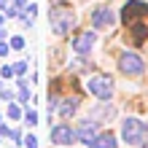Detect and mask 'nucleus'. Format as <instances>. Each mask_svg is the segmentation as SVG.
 <instances>
[{
	"label": "nucleus",
	"instance_id": "6e6552de",
	"mask_svg": "<svg viewBox=\"0 0 148 148\" xmlns=\"http://www.w3.org/2000/svg\"><path fill=\"white\" fill-rule=\"evenodd\" d=\"M94 127H97L94 121H84V124L78 127V135H75V137H81L84 145H92V140L97 137V135H94Z\"/></svg>",
	"mask_w": 148,
	"mask_h": 148
},
{
	"label": "nucleus",
	"instance_id": "7ed1b4c3",
	"mask_svg": "<svg viewBox=\"0 0 148 148\" xmlns=\"http://www.w3.org/2000/svg\"><path fill=\"white\" fill-rule=\"evenodd\" d=\"M86 86H89V92L97 100H102V102L113 97V78L110 75H92L89 81H86Z\"/></svg>",
	"mask_w": 148,
	"mask_h": 148
},
{
	"label": "nucleus",
	"instance_id": "f03ea898",
	"mask_svg": "<svg viewBox=\"0 0 148 148\" xmlns=\"http://www.w3.org/2000/svg\"><path fill=\"white\" fill-rule=\"evenodd\" d=\"M119 70L124 75H140V73H145V59L135 51H124L119 57Z\"/></svg>",
	"mask_w": 148,
	"mask_h": 148
},
{
	"label": "nucleus",
	"instance_id": "f3484780",
	"mask_svg": "<svg viewBox=\"0 0 148 148\" xmlns=\"http://www.w3.org/2000/svg\"><path fill=\"white\" fill-rule=\"evenodd\" d=\"M24 5H27V0H14V8H16V11H22Z\"/></svg>",
	"mask_w": 148,
	"mask_h": 148
},
{
	"label": "nucleus",
	"instance_id": "39448f33",
	"mask_svg": "<svg viewBox=\"0 0 148 148\" xmlns=\"http://www.w3.org/2000/svg\"><path fill=\"white\" fill-rule=\"evenodd\" d=\"M92 24L97 30H110L113 24H116V14H113L110 8H97V11L92 14Z\"/></svg>",
	"mask_w": 148,
	"mask_h": 148
},
{
	"label": "nucleus",
	"instance_id": "423d86ee",
	"mask_svg": "<svg viewBox=\"0 0 148 148\" xmlns=\"http://www.w3.org/2000/svg\"><path fill=\"white\" fill-rule=\"evenodd\" d=\"M51 143L54 145H73L75 143V132L70 127H65V124H57L51 129Z\"/></svg>",
	"mask_w": 148,
	"mask_h": 148
},
{
	"label": "nucleus",
	"instance_id": "4468645a",
	"mask_svg": "<svg viewBox=\"0 0 148 148\" xmlns=\"http://www.w3.org/2000/svg\"><path fill=\"white\" fill-rule=\"evenodd\" d=\"M19 100H27V84L19 81Z\"/></svg>",
	"mask_w": 148,
	"mask_h": 148
},
{
	"label": "nucleus",
	"instance_id": "412c9836",
	"mask_svg": "<svg viewBox=\"0 0 148 148\" xmlns=\"http://www.w3.org/2000/svg\"><path fill=\"white\" fill-rule=\"evenodd\" d=\"M3 19H5V16H0V24H3Z\"/></svg>",
	"mask_w": 148,
	"mask_h": 148
},
{
	"label": "nucleus",
	"instance_id": "f257e3e1",
	"mask_svg": "<svg viewBox=\"0 0 148 148\" xmlns=\"http://www.w3.org/2000/svg\"><path fill=\"white\" fill-rule=\"evenodd\" d=\"M145 135H148V124H143L140 119H124V121H121V137H124L127 145L143 143Z\"/></svg>",
	"mask_w": 148,
	"mask_h": 148
},
{
	"label": "nucleus",
	"instance_id": "dca6fc26",
	"mask_svg": "<svg viewBox=\"0 0 148 148\" xmlns=\"http://www.w3.org/2000/svg\"><path fill=\"white\" fill-rule=\"evenodd\" d=\"M0 75H3V78H11V75H14V67H3V70H0Z\"/></svg>",
	"mask_w": 148,
	"mask_h": 148
},
{
	"label": "nucleus",
	"instance_id": "2eb2a0df",
	"mask_svg": "<svg viewBox=\"0 0 148 148\" xmlns=\"http://www.w3.org/2000/svg\"><path fill=\"white\" fill-rule=\"evenodd\" d=\"M24 145H27V148H38V140L32 135H27V137H24Z\"/></svg>",
	"mask_w": 148,
	"mask_h": 148
},
{
	"label": "nucleus",
	"instance_id": "6ab92c4d",
	"mask_svg": "<svg viewBox=\"0 0 148 148\" xmlns=\"http://www.w3.org/2000/svg\"><path fill=\"white\" fill-rule=\"evenodd\" d=\"M8 54V46H5V43H0V57H5Z\"/></svg>",
	"mask_w": 148,
	"mask_h": 148
},
{
	"label": "nucleus",
	"instance_id": "a211bd4d",
	"mask_svg": "<svg viewBox=\"0 0 148 148\" xmlns=\"http://www.w3.org/2000/svg\"><path fill=\"white\" fill-rule=\"evenodd\" d=\"M27 121H30V124H38V116H35V113L30 110V113H27Z\"/></svg>",
	"mask_w": 148,
	"mask_h": 148
},
{
	"label": "nucleus",
	"instance_id": "0eeeda50",
	"mask_svg": "<svg viewBox=\"0 0 148 148\" xmlns=\"http://www.w3.org/2000/svg\"><path fill=\"white\" fill-rule=\"evenodd\" d=\"M94 32H81V35H78L75 40H73V49L78 51V54H89L92 51V46H94Z\"/></svg>",
	"mask_w": 148,
	"mask_h": 148
},
{
	"label": "nucleus",
	"instance_id": "20e7f679",
	"mask_svg": "<svg viewBox=\"0 0 148 148\" xmlns=\"http://www.w3.org/2000/svg\"><path fill=\"white\" fill-rule=\"evenodd\" d=\"M70 24H73V14L70 11H59V8L51 11V27H54L57 35H67Z\"/></svg>",
	"mask_w": 148,
	"mask_h": 148
},
{
	"label": "nucleus",
	"instance_id": "aec40b11",
	"mask_svg": "<svg viewBox=\"0 0 148 148\" xmlns=\"http://www.w3.org/2000/svg\"><path fill=\"white\" fill-rule=\"evenodd\" d=\"M143 148H148V135H145V140H143Z\"/></svg>",
	"mask_w": 148,
	"mask_h": 148
},
{
	"label": "nucleus",
	"instance_id": "9b49d317",
	"mask_svg": "<svg viewBox=\"0 0 148 148\" xmlns=\"http://www.w3.org/2000/svg\"><path fill=\"white\" fill-rule=\"evenodd\" d=\"M8 116H11L14 121H19V119H22V108H19V105H14V102H11V108H8Z\"/></svg>",
	"mask_w": 148,
	"mask_h": 148
},
{
	"label": "nucleus",
	"instance_id": "9d476101",
	"mask_svg": "<svg viewBox=\"0 0 148 148\" xmlns=\"http://www.w3.org/2000/svg\"><path fill=\"white\" fill-rule=\"evenodd\" d=\"M57 108V113H59V116H73V113H75V108H78V100H65V105H54Z\"/></svg>",
	"mask_w": 148,
	"mask_h": 148
},
{
	"label": "nucleus",
	"instance_id": "f8f14e48",
	"mask_svg": "<svg viewBox=\"0 0 148 148\" xmlns=\"http://www.w3.org/2000/svg\"><path fill=\"white\" fill-rule=\"evenodd\" d=\"M11 49H24V38H19V35L11 38Z\"/></svg>",
	"mask_w": 148,
	"mask_h": 148
},
{
	"label": "nucleus",
	"instance_id": "ddd939ff",
	"mask_svg": "<svg viewBox=\"0 0 148 148\" xmlns=\"http://www.w3.org/2000/svg\"><path fill=\"white\" fill-rule=\"evenodd\" d=\"M24 70H27V62H16V65H14V73H16V75H22Z\"/></svg>",
	"mask_w": 148,
	"mask_h": 148
},
{
	"label": "nucleus",
	"instance_id": "4be33fe9",
	"mask_svg": "<svg viewBox=\"0 0 148 148\" xmlns=\"http://www.w3.org/2000/svg\"><path fill=\"white\" fill-rule=\"evenodd\" d=\"M0 89H3V86H0Z\"/></svg>",
	"mask_w": 148,
	"mask_h": 148
},
{
	"label": "nucleus",
	"instance_id": "1a4fd4ad",
	"mask_svg": "<svg viewBox=\"0 0 148 148\" xmlns=\"http://www.w3.org/2000/svg\"><path fill=\"white\" fill-rule=\"evenodd\" d=\"M92 148H116V135L110 132H102L92 140Z\"/></svg>",
	"mask_w": 148,
	"mask_h": 148
}]
</instances>
